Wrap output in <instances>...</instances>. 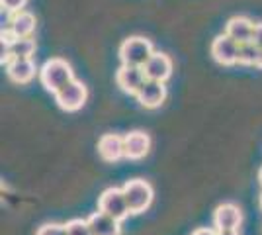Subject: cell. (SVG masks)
Returning a JSON list of instances; mask_svg holds the SVG:
<instances>
[{
  "mask_svg": "<svg viewBox=\"0 0 262 235\" xmlns=\"http://www.w3.org/2000/svg\"><path fill=\"white\" fill-rule=\"evenodd\" d=\"M73 78H75L73 67L67 63L65 59H61V57L45 61V65L39 69V80H41L43 89L53 92V94L59 89H63L67 82H71Z\"/></svg>",
  "mask_w": 262,
  "mask_h": 235,
  "instance_id": "obj_1",
  "label": "cell"
},
{
  "mask_svg": "<svg viewBox=\"0 0 262 235\" xmlns=\"http://www.w3.org/2000/svg\"><path fill=\"white\" fill-rule=\"evenodd\" d=\"M153 44L145 37L133 35L129 39H125L120 45V59L121 65H131V67H143L149 57L153 55Z\"/></svg>",
  "mask_w": 262,
  "mask_h": 235,
  "instance_id": "obj_2",
  "label": "cell"
},
{
  "mask_svg": "<svg viewBox=\"0 0 262 235\" xmlns=\"http://www.w3.org/2000/svg\"><path fill=\"white\" fill-rule=\"evenodd\" d=\"M123 194L127 198L131 213H143L149 210L151 202H153V186L143 179H131L123 184Z\"/></svg>",
  "mask_w": 262,
  "mask_h": 235,
  "instance_id": "obj_3",
  "label": "cell"
},
{
  "mask_svg": "<svg viewBox=\"0 0 262 235\" xmlns=\"http://www.w3.org/2000/svg\"><path fill=\"white\" fill-rule=\"evenodd\" d=\"M53 96L61 110H65V112H78L86 104L88 90L82 82H78V80L73 78L71 82H67L63 89L57 90Z\"/></svg>",
  "mask_w": 262,
  "mask_h": 235,
  "instance_id": "obj_4",
  "label": "cell"
},
{
  "mask_svg": "<svg viewBox=\"0 0 262 235\" xmlns=\"http://www.w3.org/2000/svg\"><path fill=\"white\" fill-rule=\"evenodd\" d=\"M98 210L108 213L112 218H116L118 222H123L129 216V206H127V198L123 194V188H106L100 194L98 198Z\"/></svg>",
  "mask_w": 262,
  "mask_h": 235,
  "instance_id": "obj_5",
  "label": "cell"
},
{
  "mask_svg": "<svg viewBox=\"0 0 262 235\" xmlns=\"http://www.w3.org/2000/svg\"><path fill=\"white\" fill-rule=\"evenodd\" d=\"M239 47L241 45L231 35L221 34L211 44V55H213V59L217 61L219 65L231 67V65L239 63Z\"/></svg>",
  "mask_w": 262,
  "mask_h": 235,
  "instance_id": "obj_6",
  "label": "cell"
},
{
  "mask_svg": "<svg viewBox=\"0 0 262 235\" xmlns=\"http://www.w3.org/2000/svg\"><path fill=\"white\" fill-rule=\"evenodd\" d=\"M135 98H137V102L141 104L143 108L155 110V108H159V106L166 100V87H164V82L149 80V78H147V80L143 82L141 89L137 90Z\"/></svg>",
  "mask_w": 262,
  "mask_h": 235,
  "instance_id": "obj_7",
  "label": "cell"
},
{
  "mask_svg": "<svg viewBox=\"0 0 262 235\" xmlns=\"http://www.w3.org/2000/svg\"><path fill=\"white\" fill-rule=\"evenodd\" d=\"M143 73L149 80L166 82L172 75V59L166 53H153L149 61L143 65Z\"/></svg>",
  "mask_w": 262,
  "mask_h": 235,
  "instance_id": "obj_8",
  "label": "cell"
},
{
  "mask_svg": "<svg viewBox=\"0 0 262 235\" xmlns=\"http://www.w3.org/2000/svg\"><path fill=\"white\" fill-rule=\"evenodd\" d=\"M147 80L143 67H131V65H121L116 73V82L123 92L127 94H137V90L143 87V82Z\"/></svg>",
  "mask_w": 262,
  "mask_h": 235,
  "instance_id": "obj_9",
  "label": "cell"
},
{
  "mask_svg": "<svg viewBox=\"0 0 262 235\" xmlns=\"http://www.w3.org/2000/svg\"><path fill=\"white\" fill-rule=\"evenodd\" d=\"M241 222H243V212H241L239 206L235 204H221L215 208L213 212V227L217 231H223V229H239Z\"/></svg>",
  "mask_w": 262,
  "mask_h": 235,
  "instance_id": "obj_10",
  "label": "cell"
},
{
  "mask_svg": "<svg viewBox=\"0 0 262 235\" xmlns=\"http://www.w3.org/2000/svg\"><path fill=\"white\" fill-rule=\"evenodd\" d=\"M123 145H125V159L129 161H139L149 153L151 149V137L149 134H145L141 130L129 132L127 135H123Z\"/></svg>",
  "mask_w": 262,
  "mask_h": 235,
  "instance_id": "obj_11",
  "label": "cell"
},
{
  "mask_svg": "<svg viewBox=\"0 0 262 235\" xmlns=\"http://www.w3.org/2000/svg\"><path fill=\"white\" fill-rule=\"evenodd\" d=\"M6 73L8 78L16 84H28L35 78V75H39L33 59H12L6 65Z\"/></svg>",
  "mask_w": 262,
  "mask_h": 235,
  "instance_id": "obj_12",
  "label": "cell"
},
{
  "mask_svg": "<svg viewBox=\"0 0 262 235\" xmlns=\"http://www.w3.org/2000/svg\"><path fill=\"white\" fill-rule=\"evenodd\" d=\"M98 155L106 163H116L121 157H125L123 137L118 134H104L98 139Z\"/></svg>",
  "mask_w": 262,
  "mask_h": 235,
  "instance_id": "obj_13",
  "label": "cell"
},
{
  "mask_svg": "<svg viewBox=\"0 0 262 235\" xmlns=\"http://www.w3.org/2000/svg\"><path fill=\"white\" fill-rule=\"evenodd\" d=\"M6 30H10L16 37H32V34L35 32V16L28 10L16 12L10 16Z\"/></svg>",
  "mask_w": 262,
  "mask_h": 235,
  "instance_id": "obj_14",
  "label": "cell"
},
{
  "mask_svg": "<svg viewBox=\"0 0 262 235\" xmlns=\"http://www.w3.org/2000/svg\"><path fill=\"white\" fill-rule=\"evenodd\" d=\"M121 222H118L116 218H112L104 212H94L88 218V225L92 235H120L121 233Z\"/></svg>",
  "mask_w": 262,
  "mask_h": 235,
  "instance_id": "obj_15",
  "label": "cell"
},
{
  "mask_svg": "<svg viewBox=\"0 0 262 235\" xmlns=\"http://www.w3.org/2000/svg\"><path fill=\"white\" fill-rule=\"evenodd\" d=\"M252 30H254V24L245 16H235L225 26V34L231 35L239 45L252 41Z\"/></svg>",
  "mask_w": 262,
  "mask_h": 235,
  "instance_id": "obj_16",
  "label": "cell"
},
{
  "mask_svg": "<svg viewBox=\"0 0 262 235\" xmlns=\"http://www.w3.org/2000/svg\"><path fill=\"white\" fill-rule=\"evenodd\" d=\"M12 59H32L35 53V39L32 37H18L8 45Z\"/></svg>",
  "mask_w": 262,
  "mask_h": 235,
  "instance_id": "obj_17",
  "label": "cell"
},
{
  "mask_svg": "<svg viewBox=\"0 0 262 235\" xmlns=\"http://www.w3.org/2000/svg\"><path fill=\"white\" fill-rule=\"evenodd\" d=\"M258 55H260V47H256L252 41L243 44L239 47V63L241 65L256 67V63H258Z\"/></svg>",
  "mask_w": 262,
  "mask_h": 235,
  "instance_id": "obj_18",
  "label": "cell"
},
{
  "mask_svg": "<svg viewBox=\"0 0 262 235\" xmlns=\"http://www.w3.org/2000/svg\"><path fill=\"white\" fill-rule=\"evenodd\" d=\"M67 235H92L88 220H71L65 224Z\"/></svg>",
  "mask_w": 262,
  "mask_h": 235,
  "instance_id": "obj_19",
  "label": "cell"
},
{
  "mask_svg": "<svg viewBox=\"0 0 262 235\" xmlns=\"http://www.w3.org/2000/svg\"><path fill=\"white\" fill-rule=\"evenodd\" d=\"M35 235H67V227L61 224H45L37 229Z\"/></svg>",
  "mask_w": 262,
  "mask_h": 235,
  "instance_id": "obj_20",
  "label": "cell"
},
{
  "mask_svg": "<svg viewBox=\"0 0 262 235\" xmlns=\"http://www.w3.org/2000/svg\"><path fill=\"white\" fill-rule=\"evenodd\" d=\"M0 4H2V10H6L8 14H16L26 8L28 0H0Z\"/></svg>",
  "mask_w": 262,
  "mask_h": 235,
  "instance_id": "obj_21",
  "label": "cell"
},
{
  "mask_svg": "<svg viewBox=\"0 0 262 235\" xmlns=\"http://www.w3.org/2000/svg\"><path fill=\"white\" fill-rule=\"evenodd\" d=\"M252 44L256 47H262V22L254 24V30H252Z\"/></svg>",
  "mask_w": 262,
  "mask_h": 235,
  "instance_id": "obj_22",
  "label": "cell"
},
{
  "mask_svg": "<svg viewBox=\"0 0 262 235\" xmlns=\"http://www.w3.org/2000/svg\"><path fill=\"white\" fill-rule=\"evenodd\" d=\"M192 235H217V229H215V227H213V229H211V227H198Z\"/></svg>",
  "mask_w": 262,
  "mask_h": 235,
  "instance_id": "obj_23",
  "label": "cell"
},
{
  "mask_svg": "<svg viewBox=\"0 0 262 235\" xmlns=\"http://www.w3.org/2000/svg\"><path fill=\"white\" fill-rule=\"evenodd\" d=\"M217 235H239V229H223L217 231Z\"/></svg>",
  "mask_w": 262,
  "mask_h": 235,
  "instance_id": "obj_24",
  "label": "cell"
},
{
  "mask_svg": "<svg viewBox=\"0 0 262 235\" xmlns=\"http://www.w3.org/2000/svg\"><path fill=\"white\" fill-rule=\"evenodd\" d=\"M256 67L262 69V47H260V55H258V63H256Z\"/></svg>",
  "mask_w": 262,
  "mask_h": 235,
  "instance_id": "obj_25",
  "label": "cell"
},
{
  "mask_svg": "<svg viewBox=\"0 0 262 235\" xmlns=\"http://www.w3.org/2000/svg\"><path fill=\"white\" fill-rule=\"evenodd\" d=\"M258 182H260V186H262V167H260V170H258Z\"/></svg>",
  "mask_w": 262,
  "mask_h": 235,
  "instance_id": "obj_26",
  "label": "cell"
},
{
  "mask_svg": "<svg viewBox=\"0 0 262 235\" xmlns=\"http://www.w3.org/2000/svg\"><path fill=\"white\" fill-rule=\"evenodd\" d=\"M258 204H260V210H262V194H260V198H258Z\"/></svg>",
  "mask_w": 262,
  "mask_h": 235,
  "instance_id": "obj_27",
  "label": "cell"
}]
</instances>
